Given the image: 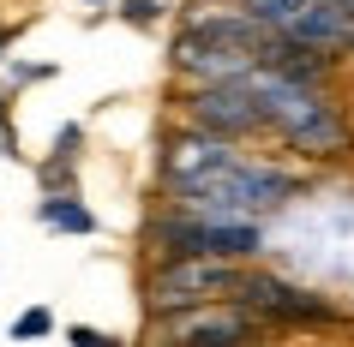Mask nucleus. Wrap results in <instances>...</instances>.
<instances>
[{
  "mask_svg": "<svg viewBox=\"0 0 354 347\" xmlns=\"http://www.w3.org/2000/svg\"><path fill=\"white\" fill-rule=\"evenodd\" d=\"M174 186L192 198V210H270L288 198V174L277 168H252L228 150H174L168 162Z\"/></svg>",
  "mask_w": 354,
  "mask_h": 347,
  "instance_id": "obj_1",
  "label": "nucleus"
},
{
  "mask_svg": "<svg viewBox=\"0 0 354 347\" xmlns=\"http://www.w3.org/2000/svg\"><path fill=\"white\" fill-rule=\"evenodd\" d=\"M228 306H246L259 317H277V324H330V306L300 293L295 281H277V275H259V270H228V288H223Z\"/></svg>",
  "mask_w": 354,
  "mask_h": 347,
  "instance_id": "obj_2",
  "label": "nucleus"
},
{
  "mask_svg": "<svg viewBox=\"0 0 354 347\" xmlns=\"http://www.w3.org/2000/svg\"><path fill=\"white\" fill-rule=\"evenodd\" d=\"M246 317H223V324H180V335L187 341H210V335H246Z\"/></svg>",
  "mask_w": 354,
  "mask_h": 347,
  "instance_id": "obj_4",
  "label": "nucleus"
},
{
  "mask_svg": "<svg viewBox=\"0 0 354 347\" xmlns=\"http://www.w3.org/2000/svg\"><path fill=\"white\" fill-rule=\"evenodd\" d=\"M156 246L168 257H246V252H259V234L234 228V221H205V210L187 204V216L156 228Z\"/></svg>",
  "mask_w": 354,
  "mask_h": 347,
  "instance_id": "obj_3",
  "label": "nucleus"
}]
</instances>
